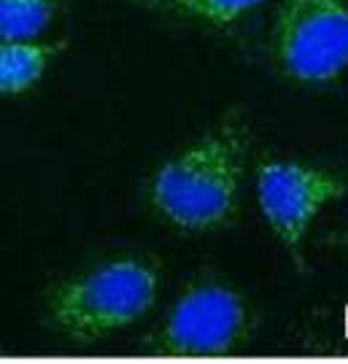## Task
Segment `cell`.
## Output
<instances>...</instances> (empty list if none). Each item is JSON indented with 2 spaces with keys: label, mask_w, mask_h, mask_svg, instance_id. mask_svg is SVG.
Instances as JSON below:
<instances>
[{
  "label": "cell",
  "mask_w": 348,
  "mask_h": 364,
  "mask_svg": "<svg viewBox=\"0 0 348 364\" xmlns=\"http://www.w3.org/2000/svg\"><path fill=\"white\" fill-rule=\"evenodd\" d=\"M248 144V124L230 117L165 159L149 183L154 210L184 232H211L230 224L241 203Z\"/></svg>",
  "instance_id": "6da1fadb"
},
{
  "label": "cell",
  "mask_w": 348,
  "mask_h": 364,
  "mask_svg": "<svg viewBox=\"0 0 348 364\" xmlns=\"http://www.w3.org/2000/svg\"><path fill=\"white\" fill-rule=\"evenodd\" d=\"M329 240H332V243H340V246L346 248L348 246V230H340V232H335Z\"/></svg>",
  "instance_id": "9c48e42d"
},
{
  "label": "cell",
  "mask_w": 348,
  "mask_h": 364,
  "mask_svg": "<svg viewBox=\"0 0 348 364\" xmlns=\"http://www.w3.org/2000/svg\"><path fill=\"white\" fill-rule=\"evenodd\" d=\"M251 329L246 299L227 284H192L170 308L146 351L154 356H232Z\"/></svg>",
  "instance_id": "277c9868"
},
{
  "label": "cell",
  "mask_w": 348,
  "mask_h": 364,
  "mask_svg": "<svg viewBox=\"0 0 348 364\" xmlns=\"http://www.w3.org/2000/svg\"><path fill=\"white\" fill-rule=\"evenodd\" d=\"M132 3L152 11L173 14L181 19L206 22L211 27H227L257 11L265 0H132Z\"/></svg>",
  "instance_id": "52a82bcc"
},
{
  "label": "cell",
  "mask_w": 348,
  "mask_h": 364,
  "mask_svg": "<svg viewBox=\"0 0 348 364\" xmlns=\"http://www.w3.org/2000/svg\"><path fill=\"white\" fill-rule=\"evenodd\" d=\"M348 195V181L332 170L297 159H268L257 170V203L273 235L302 270L310 221L329 203Z\"/></svg>",
  "instance_id": "5b68a950"
},
{
  "label": "cell",
  "mask_w": 348,
  "mask_h": 364,
  "mask_svg": "<svg viewBox=\"0 0 348 364\" xmlns=\"http://www.w3.org/2000/svg\"><path fill=\"white\" fill-rule=\"evenodd\" d=\"M63 0H0V38H38L52 25Z\"/></svg>",
  "instance_id": "ba28073f"
},
{
  "label": "cell",
  "mask_w": 348,
  "mask_h": 364,
  "mask_svg": "<svg viewBox=\"0 0 348 364\" xmlns=\"http://www.w3.org/2000/svg\"><path fill=\"white\" fill-rule=\"evenodd\" d=\"M278 70L300 84H329L348 70V0H281L270 27Z\"/></svg>",
  "instance_id": "3957f363"
},
{
  "label": "cell",
  "mask_w": 348,
  "mask_h": 364,
  "mask_svg": "<svg viewBox=\"0 0 348 364\" xmlns=\"http://www.w3.org/2000/svg\"><path fill=\"white\" fill-rule=\"evenodd\" d=\"M159 267L143 257H119L63 281L49 294L54 326L73 340L108 338L154 308Z\"/></svg>",
  "instance_id": "7a4b0ae2"
},
{
  "label": "cell",
  "mask_w": 348,
  "mask_h": 364,
  "mask_svg": "<svg viewBox=\"0 0 348 364\" xmlns=\"http://www.w3.org/2000/svg\"><path fill=\"white\" fill-rule=\"evenodd\" d=\"M65 43L49 41H6L0 38V97L33 90L57 60Z\"/></svg>",
  "instance_id": "8992f818"
}]
</instances>
